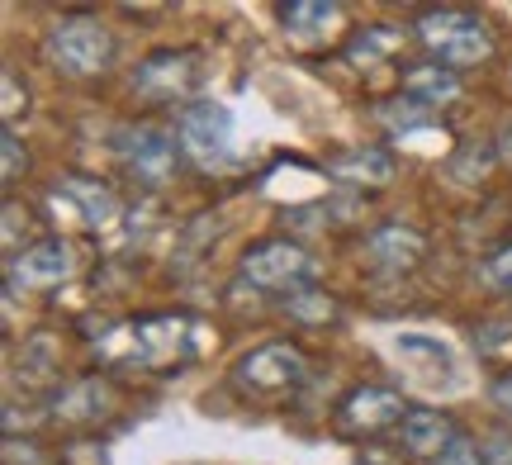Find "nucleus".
<instances>
[{
    "instance_id": "obj_25",
    "label": "nucleus",
    "mask_w": 512,
    "mask_h": 465,
    "mask_svg": "<svg viewBox=\"0 0 512 465\" xmlns=\"http://www.w3.org/2000/svg\"><path fill=\"white\" fill-rule=\"evenodd\" d=\"M475 347H479L484 356H498V347H512V323L494 318V323H484V328H475Z\"/></svg>"
},
{
    "instance_id": "obj_13",
    "label": "nucleus",
    "mask_w": 512,
    "mask_h": 465,
    "mask_svg": "<svg viewBox=\"0 0 512 465\" xmlns=\"http://www.w3.org/2000/svg\"><path fill=\"white\" fill-rule=\"evenodd\" d=\"M114 409H119L114 380H105V375H86V380H76V385H67V390L57 394L53 418L57 423H67V428H100Z\"/></svg>"
},
{
    "instance_id": "obj_23",
    "label": "nucleus",
    "mask_w": 512,
    "mask_h": 465,
    "mask_svg": "<svg viewBox=\"0 0 512 465\" xmlns=\"http://www.w3.org/2000/svg\"><path fill=\"white\" fill-rule=\"evenodd\" d=\"M484 280L498 285V290H512V242H503V247H494L484 257Z\"/></svg>"
},
{
    "instance_id": "obj_14",
    "label": "nucleus",
    "mask_w": 512,
    "mask_h": 465,
    "mask_svg": "<svg viewBox=\"0 0 512 465\" xmlns=\"http://www.w3.org/2000/svg\"><path fill=\"white\" fill-rule=\"evenodd\" d=\"M394 432H399V451L413 456V461H437L441 451L460 437L451 413H441V409H408Z\"/></svg>"
},
{
    "instance_id": "obj_21",
    "label": "nucleus",
    "mask_w": 512,
    "mask_h": 465,
    "mask_svg": "<svg viewBox=\"0 0 512 465\" xmlns=\"http://www.w3.org/2000/svg\"><path fill=\"white\" fill-rule=\"evenodd\" d=\"M494 162H498V143H465L456 152V162H451V176H456L460 186H475Z\"/></svg>"
},
{
    "instance_id": "obj_6",
    "label": "nucleus",
    "mask_w": 512,
    "mask_h": 465,
    "mask_svg": "<svg viewBox=\"0 0 512 465\" xmlns=\"http://www.w3.org/2000/svg\"><path fill=\"white\" fill-rule=\"evenodd\" d=\"M238 280H247L261 295H294L318 280V261L290 238H261L252 242L238 261Z\"/></svg>"
},
{
    "instance_id": "obj_5",
    "label": "nucleus",
    "mask_w": 512,
    "mask_h": 465,
    "mask_svg": "<svg viewBox=\"0 0 512 465\" xmlns=\"http://www.w3.org/2000/svg\"><path fill=\"white\" fill-rule=\"evenodd\" d=\"M204 53L200 48H157L133 67V95L147 105H195V91L204 86Z\"/></svg>"
},
{
    "instance_id": "obj_24",
    "label": "nucleus",
    "mask_w": 512,
    "mask_h": 465,
    "mask_svg": "<svg viewBox=\"0 0 512 465\" xmlns=\"http://www.w3.org/2000/svg\"><path fill=\"white\" fill-rule=\"evenodd\" d=\"M432 465H484V447H479L475 437H465V432H460L456 442L441 451V456H437Z\"/></svg>"
},
{
    "instance_id": "obj_7",
    "label": "nucleus",
    "mask_w": 512,
    "mask_h": 465,
    "mask_svg": "<svg viewBox=\"0 0 512 465\" xmlns=\"http://www.w3.org/2000/svg\"><path fill=\"white\" fill-rule=\"evenodd\" d=\"M114 157L138 186L162 190L181 167V143H176V129H162V124H124L114 129Z\"/></svg>"
},
{
    "instance_id": "obj_28",
    "label": "nucleus",
    "mask_w": 512,
    "mask_h": 465,
    "mask_svg": "<svg viewBox=\"0 0 512 465\" xmlns=\"http://www.w3.org/2000/svg\"><path fill=\"white\" fill-rule=\"evenodd\" d=\"M494 409H503V418H512V371L494 380Z\"/></svg>"
},
{
    "instance_id": "obj_27",
    "label": "nucleus",
    "mask_w": 512,
    "mask_h": 465,
    "mask_svg": "<svg viewBox=\"0 0 512 465\" xmlns=\"http://www.w3.org/2000/svg\"><path fill=\"white\" fill-rule=\"evenodd\" d=\"M484 465H512V432H489L484 437Z\"/></svg>"
},
{
    "instance_id": "obj_29",
    "label": "nucleus",
    "mask_w": 512,
    "mask_h": 465,
    "mask_svg": "<svg viewBox=\"0 0 512 465\" xmlns=\"http://www.w3.org/2000/svg\"><path fill=\"white\" fill-rule=\"evenodd\" d=\"M498 157H503V162H512V119L503 124V133H498Z\"/></svg>"
},
{
    "instance_id": "obj_10",
    "label": "nucleus",
    "mask_w": 512,
    "mask_h": 465,
    "mask_svg": "<svg viewBox=\"0 0 512 465\" xmlns=\"http://www.w3.org/2000/svg\"><path fill=\"white\" fill-rule=\"evenodd\" d=\"M408 404L399 390L389 385H356L351 394H342V404L332 413V428L342 437H375L384 428H399Z\"/></svg>"
},
{
    "instance_id": "obj_3",
    "label": "nucleus",
    "mask_w": 512,
    "mask_h": 465,
    "mask_svg": "<svg viewBox=\"0 0 512 465\" xmlns=\"http://www.w3.org/2000/svg\"><path fill=\"white\" fill-rule=\"evenodd\" d=\"M313 380V361L299 342H266L247 352L233 366V390L242 399H261V404H280V399H294Z\"/></svg>"
},
{
    "instance_id": "obj_12",
    "label": "nucleus",
    "mask_w": 512,
    "mask_h": 465,
    "mask_svg": "<svg viewBox=\"0 0 512 465\" xmlns=\"http://www.w3.org/2000/svg\"><path fill=\"white\" fill-rule=\"evenodd\" d=\"M422 257H427V233L413 224H380L361 242V261L380 276H408L422 266Z\"/></svg>"
},
{
    "instance_id": "obj_9",
    "label": "nucleus",
    "mask_w": 512,
    "mask_h": 465,
    "mask_svg": "<svg viewBox=\"0 0 512 465\" xmlns=\"http://www.w3.org/2000/svg\"><path fill=\"white\" fill-rule=\"evenodd\" d=\"M76 266H81V257L67 238H34L15 257H5V285H10V295L53 290V285L76 276Z\"/></svg>"
},
{
    "instance_id": "obj_2",
    "label": "nucleus",
    "mask_w": 512,
    "mask_h": 465,
    "mask_svg": "<svg viewBox=\"0 0 512 465\" xmlns=\"http://www.w3.org/2000/svg\"><path fill=\"white\" fill-rule=\"evenodd\" d=\"M413 34L427 48L432 62L451 67V72H465V67H479L494 53V24L475 10H460V5H441V10H422L413 19Z\"/></svg>"
},
{
    "instance_id": "obj_20",
    "label": "nucleus",
    "mask_w": 512,
    "mask_h": 465,
    "mask_svg": "<svg viewBox=\"0 0 512 465\" xmlns=\"http://www.w3.org/2000/svg\"><path fill=\"white\" fill-rule=\"evenodd\" d=\"M280 309L290 318H299V323H328V318H337V299L328 290H318V285H304V290L280 299Z\"/></svg>"
},
{
    "instance_id": "obj_19",
    "label": "nucleus",
    "mask_w": 512,
    "mask_h": 465,
    "mask_svg": "<svg viewBox=\"0 0 512 465\" xmlns=\"http://www.w3.org/2000/svg\"><path fill=\"white\" fill-rule=\"evenodd\" d=\"M375 119H380L384 129L394 133H408V129H422V124H432L437 119V110H427V105H418V100H408V95H394V100H380L375 105Z\"/></svg>"
},
{
    "instance_id": "obj_26",
    "label": "nucleus",
    "mask_w": 512,
    "mask_h": 465,
    "mask_svg": "<svg viewBox=\"0 0 512 465\" xmlns=\"http://www.w3.org/2000/svg\"><path fill=\"white\" fill-rule=\"evenodd\" d=\"M0 86H5V129H15V114L29 110V95H19V72L15 67H5Z\"/></svg>"
},
{
    "instance_id": "obj_8",
    "label": "nucleus",
    "mask_w": 512,
    "mask_h": 465,
    "mask_svg": "<svg viewBox=\"0 0 512 465\" xmlns=\"http://www.w3.org/2000/svg\"><path fill=\"white\" fill-rule=\"evenodd\" d=\"M176 143H181V157L195 162L200 171L228 167L233 162V114L219 100H195L185 105L181 119H176Z\"/></svg>"
},
{
    "instance_id": "obj_4",
    "label": "nucleus",
    "mask_w": 512,
    "mask_h": 465,
    "mask_svg": "<svg viewBox=\"0 0 512 465\" xmlns=\"http://www.w3.org/2000/svg\"><path fill=\"white\" fill-rule=\"evenodd\" d=\"M43 57L62 76H100L114 62V34L100 15H62L43 34Z\"/></svg>"
},
{
    "instance_id": "obj_16",
    "label": "nucleus",
    "mask_w": 512,
    "mask_h": 465,
    "mask_svg": "<svg viewBox=\"0 0 512 465\" xmlns=\"http://www.w3.org/2000/svg\"><path fill=\"white\" fill-rule=\"evenodd\" d=\"M275 19L294 43H323L342 24V5H332V0H290V5H275Z\"/></svg>"
},
{
    "instance_id": "obj_18",
    "label": "nucleus",
    "mask_w": 512,
    "mask_h": 465,
    "mask_svg": "<svg viewBox=\"0 0 512 465\" xmlns=\"http://www.w3.org/2000/svg\"><path fill=\"white\" fill-rule=\"evenodd\" d=\"M403 48V29H394V24H370V29H361V34L347 43V62L351 67H375V62H384L389 53H399Z\"/></svg>"
},
{
    "instance_id": "obj_11",
    "label": "nucleus",
    "mask_w": 512,
    "mask_h": 465,
    "mask_svg": "<svg viewBox=\"0 0 512 465\" xmlns=\"http://www.w3.org/2000/svg\"><path fill=\"white\" fill-rule=\"evenodd\" d=\"M48 200H53L57 214H72L76 224L91 228V233H105V228L119 224V195H114L105 181L81 176V171L57 176L53 190H48Z\"/></svg>"
},
{
    "instance_id": "obj_22",
    "label": "nucleus",
    "mask_w": 512,
    "mask_h": 465,
    "mask_svg": "<svg viewBox=\"0 0 512 465\" xmlns=\"http://www.w3.org/2000/svg\"><path fill=\"white\" fill-rule=\"evenodd\" d=\"M0 152H5V167H0V176H5V186H15L19 176L29 171V148L19 143L15 129H5V133H0Z\"/></svg>"
},
{
    "instance_id": "obj_1",
    "label": "nucleus",
    "mask_w": 512,
    "mask_h": 465,
    "mask_svg": "<svg viewBox=\"0 0 512 465\" xmlns=\"http://www.w3.org/2000/svg\"><path fill=\"white\" fill-rule=\"evenodd\" d=\"M209 323L195 314H143V318H124L95 337V352L110 366H138L152 375H176L190 361H200L209 347Z\"/></svg>"
},
{
    "instance_id": "obj_15",
    "label": "nucleus",
    "mask_w": 512,
    "mask_h": 465,
    "mask_svg": "<svg viewBox=\"0 0 512 465\" xmlns=\"http://www.w3.org/2000/svg\"><path fill=\"white\" fill-rule=\"evenodd\" d=\"M328 176L337 186H351V190H380L394 181V157L384 148H347L337 152L328 162Z\"/></svg>"
},
{
    "instance_id": "obj_17",
    "label": "nucleus",
    "mask_w": 512,
    "mask_h": 465,
    "mask_svg": "<svg viewBox=\"0 0 512 465\" xmlns=\"http://www.w3.org/2000/svg\"><path fill=\"white\" fill-rule=\"evenodd\" d=\"M399 91L408 95V100L427 105V110H446L460 95V72L441 67V62H418V67H408V72L399 76Z\"/></svg>"
}]
</instances>
